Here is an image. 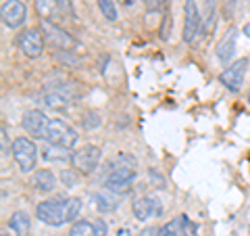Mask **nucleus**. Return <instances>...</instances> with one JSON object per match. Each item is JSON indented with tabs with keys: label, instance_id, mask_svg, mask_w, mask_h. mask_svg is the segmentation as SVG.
I'll return each instance as SVG.
<instances>
[{
	"label": "nucleus",
	"instance_id": "ddd939ff",
	"mask_svg": "<svg viewBox=\"0 0 250 236\" xmlns=\"http://www.w3.org/2000/svg\"><path fill=\"white\" fill-rule=\"evenodd\" d=\"M236 40H238V31L236 29H229L228 34L219 40L215 52H217V59L221 61L223 65L225 63H229L231 57H233V52H236Z\"/></svg>",
	"mask_w": 250,
	"mask_h": 236
},
{
	"label": "nucleus",
	"instance_id": "6e6552de",
	"mask_svg": "<svg viewBox=\"0 0 250 236\" xmlns=\"http://www.w3.org/2000/svg\"><path fill=\"white\" fill-rule=\"evenodd\" d=\"M40 27L44 31L46 40H48L54 48L59 50H69V48H75V40L73 36H69L65 29H61L59 25H52L48 19H40Z\"/></svg>",
	"mask_w": 250,
	"mask_h": 236
},
{
	"label": "nucleus",
	"instance_id": "2f4dec72",
	"mask_svg": "<svg viewBox=\"0 0 250 236\" xmlns=\"http://www.w3.org/2000/svg\"><path fill=\"white\" fill-rule=\"evenodd\" d=\"M248 105H250V90H248Z\"/></svg>",
	"mask_w": 250,
	"mask_h": 236
},
{
	"label": "nucleus",
	"instance_id": "9d476101",
	"mask_svg": "<svg viewBox=\"0 0 250 236\" xmlns=\"http://www.w3.org/2000/svg\"><path fill=\"white\" fill-rule=\"evenodd\" d=\"M48 123H50V119L44 115V111H40V109H29V111L23 115V128H25V132L34 138H44L46 140Z\"/></svg>",
	"mask_w": 250,
	"mask_h": 236
},
{
	"label": "nucleus",
	"instance_id": "4468645a",
	"mask_svg": "<svg viewBox=\"0 0 250 236\" xmlns=\"http://www.w3.org/2000/svg\"><path fill=\"white\" fill-rule=\"evenodd\" d=\"M31 186L40 192H52L57 188V176L50 169H38L31 178Z\"/></svg>",
	"mask_w": 250,
	"mask_h": 236
},
{
	"label": "nucleus",
	"instance_id": "423d86ee",
	"mask_svg": "<svg viewBox=\"0 0 250 236\" xmlns=\"http://www.w3.org/2000/svg\"><path fill=\"white\" fill-rule=\"evenodd\" d=\"M246 69H248V59L242 57L238 61H233L228 69H223V73L219 75L221 84L228 88L229 92H238L244 84V75H246Z\"/></svg>",
	"mask_w": 250,
	"mask_h": 236
},
{
	"label": "nucleus",
	"instance_id": "f257e3e1",
	"mask_svg": "<svg viewBox=\"0 0 250 236\" xmlns=\"http://www.w3.org/2000/svg\"><path fill=\"white\" fill-rule=\"evenodd\" d=\"M121 159H123V163L121 165H115L113 171L106 178V190L108 192H115V194L127 192L129 188H131V184H134V180H136V167H134V163L125 165V161H129V157H123L121 155Z\"/></svg>",
	"mask_w": 250,
	"mask_h": 236
},
{
	"label": "nucleus",
	"instance_id": "cd10ccee",
	"mask_svg": "<svg viewBox=\"0 0 250 236\" xmlns=\"http://www.w3.org/2000/svg\"><path fill=\"white\" fill-rule=\"evenodd\" d=\"M159 234V230H156V228H144L142 232H140L138 236H156Z\"/></svg>",
	"mask_w": 250,
	"mask_h": 236
},
{
	"label": "nucleus",
	"instance_id": "a878e982",
	"mask_svg": "<svg viewBox=\"0 0 250 236\" xmlns=\"http://www.w3.org/2000/svg\"><path fill=\"white\" fill-rule=\"evenodd\" d=\"M148 174H150V180H152V184L156 188H165V178H163L161 174H156V169H150Z\"/></svg>",
	"mask_w": 250,
	"mask_h": 236
},
{
	"label": "nucleus",
	"instance_id": "f3484780",
	"mask_svg": "<svg viewBox=\"0 0 250 236\" xmlns=\"http://www.w3.org/2000/svg\"><path fill=\"white\" fill-rule=\"evenodd\" d=\"M69 100H71V94H67L65 88L44 94V105L46 107H54V109H57V107H65V105H69Z\"/></svg>",
	"mask_w": 250,
	"mask_h": 236
},
{
	"label": "nucleus",
	"instance_id": "dca6fc26",
	"mask_svg": "<svg viewBox=\"0 0 250 236\" xmlns=\"http://www.w3.org/2000/svg\"><path fill=\"white\" fill-rule=\"evenodd\" d=\"M92 201H94V205H96V209L100 211V213H108V211L117 209V201L108 192H94Z\"/></svg>",
	"mask_w": 250,
	"mask_h": 236
},
{
	"label": "nucleus",
	"instance_id": "c756f323",
	"mask_svg": "<svg viewBox=\"0 0 250 236\" xmlns=\"http://www.w3.org/2000/svg\"><path fill=\"white\" fill-rule=\"evenodd\" d=\"M242 31H244V36H248V38H250V21L246 23V25H244V29H242Z\"/></svg>",
	"mask_w": 250,
	"mask_h": 236
},
{
	"label": "nucleus",
	"instance_id": "f03ea898",
	"mask_svg": "<svg viewBox=\"0 0 250 236\" xmlns=\"http://www.w3.org/2000/svg\"><path fill=\"white\" fill-rule=\"evenodd\" d=\"M11 153H13V159L17 161L19 169L23 174L36 169V163H38V148L36 144L31 142L29 138L21 136V138H15L13 140V146H11Z\"/></svg>",
	"mask_w": 250,
	"mask_h": 236
},
{
	"label": "nucleus",
	"instance_id": "20e7f679",
	"mask_svg": "<svg viewBox=\"0 0 250 236\" xmlns=\"http://www.w3.org/2000/svg\"><path fill=\"white\" fill-rule=\"evenodd\" d=\"M77 132L71 128L69 123H65L62 119H50L48 123V134H46V140L52 146H61V148H73L77 144Z\"/></svg>",
	"mask_w": 250,
	"mask_h": 236
},
{
	"label": "nucleus",
	"instance_id": "2eb2a0df",
	"mask_svg": "<svg viewBox=\"0 0 250 236\" xmlns=\"http://www.w3.org/2000/svg\"><path fill=\"white\" fill-rule=\"evenodd\" d=\"M29 226H31V222H29V215L25 213V211H15V213L11 215V219H9V228L17 236H27Z\"/></svg>",
	"mask_w": 250,
	"mask_h": 236
},
{
	"label": "nucleus",
	"instance_id": "a211bd4d",
	"mask_svg": "<svg viewBox=\"0 0 250 236\" xmlns=\"http://www.w3.org/2000/svg\"><path fill=\"white\" fill-rule=\"evenodd\" d=\"M34 2H36V9L42 19H50L54 11H57V2H54V0H34Z\"/></svg>",
	"mask_w": 250,
	"mask_h": 236
},
{
	"label": "nucleus",
	"instance_id": "412c9836",
	"mask_svg": "<svg viewBox=\"0 0 250 236\" xmlns=\"http://www.w3.org/2000/svg\"><path fill=\"white\" fill-rule=\"evenodd\" d=\"M98 6H100V11H103L104 15V19L108 21H117V6H115V0H98Z\"/></svg>",
	"mask_w": 250,
	"mask_h": 236
},
{
	"label": "nucleus",
	"instance_id": "7c9ffc66",
	"mask_svg": "<svg viewBox=\"0 0 250 236\" xmlns=\"http://www.w3.org/2000/svg\"><path fill=\"white\" fill-rule=\"evenodd\" d=\"M125 4H134V0H125Z\"/></svg>",
	"mask_w": 250,
	"mask_h": 236
},
{
	"label": "nucleus",
	"instance_id": "7ed1b4c3",
	"mask_svg": "<svg viewBox=\"0 0 250 236\" xmlns=\"http://www.w3.org/2000/svg\"><path fill=\"white\" fill-rule=\"evenodd\" d=\"M65 205H67V201L62 199V196L42 201L40 205L36 207V215H38L40 222L48 224L52 228H59L61 224L67 222V217H65Z\"/></svg>",
	"mask_w": 250,
	"mask_h": 236
},
{
	"label": "nucleus",
	"instance_id": "f8f14e48",
	"mask_svg": "<svg viewBox=\"0 0 250 236\" xmlns=\"http://www.w3.org/2000/svg\"><path fill=\"white\" fill-rule=\"evenodd\" d=\"M131 211H134V217L144 222L150 215H161L163 213V207H161V201H156L154 196H140V199L134 201L131 205Z\"/></svg>",
	"mask_w": 250,
	"mask_h": 236
},
{
	"label": "nucleus",
	"instance_id": "c85d7f7f",
	"mask_svg": "<svg viewBox=\"0 0 250 236\" xmlns=\"http://www.w3.org/2000/svg\"><path fill=\"white\" fill-rule=\"evenodd\" d=\"M146 2V6H148V11H152V9H156L159 6V0H144Z\"/></svg>",
	"mask_w": 250,
	"mask_h": 236
},
{
	"label": "nucleus",
	"instance_id": "aec40b11",
	"mask_svg": "<svg viewBox=\"0 0 250 236\" xmlns=\"http://www.w3.org/2000/svg\"><path fill=\"white\" fill-rule=\"evenodd\" d=\"M69 236H94V224L85 222V219H82V222H75L71 226V232H69Z\"/></svg>",
	"mask_w": 250,
	"mask_h": 236
},
{
	"label": "nucleus",
	"instance_id": "0eeeda50",
	"mask_svg": "<svg viewBox=\"0 0 250 236\" xmlns=\"http://www.w3.org/2000/svg\"><path fill=\"white\" fill-rule=\"evenodd\" d=\"M0 17H2V23L9 29H17L25 23L27 9L21 0H4L2 9H0Z\"/></svg>",
	"mask_w": 250,
	"mask_h": 236
},
{
	"label": "nucleus",
	"instance_id": "4be33fe9",
	"mask_svg": "<svg viewBox=\"0 0 250 236\" xmlns=\"http://www.w3.org/2000/svg\"><path fill=\"white\" fill-rule=\"evenodd\" d=\"M100 123H103V119H100V115L96 111L85 113V117H83V128L85 130H96Z\"/></svg>",
	"mask_w": 250,
	"mask_h": 236
},
{
	"label": "nucleus",
	"instance_id": "6ab92c4d",
	"mask_svg": "<svg viewBox=\"0 0 250 236\" xmlns=\"http://www.w3.org/2000/svg\"><path fill=\"white\" fill-rule=\"evenodd\" d=\"M80 211H82V201L80 199H67V205H65V217H67V222H73L75 224V219H77V215H80Z\"/></svg>",
	"mask_w": 250,
	"mask_h": 236
},
{
	"label": "nucleus",
	"instance_id": "393cba45",
	"mask_svg": "<svg viewBox=\"0 0 250 236\" xmlns=\"http://www.w3.org/2000/svg\"><path fill=\"white\" fill-rule=\"evenodd\" d=\"M169 27H171V17H169V11H167L165 19H163V27H161V38L163 40H169Z\"/></svg>",
	"mask_w": 250,
	"mask_h": 236
},
{
	"label": "nucleus",
	"instance_id": "bb28decb",
	"mask_svg": "<svg viewBox=\"0 0 250 236\" xmlns=\"http://www.w3.org/2000/svg\"><path fill=\"white\" fill-rule=\"evenodd\" d=\"M0 144H2V155H9V138H6V130H0Z\"/></svg>",
	"mask_w": 250,
	"mask_h": 236
},
{
	"label": "nucleus",
	"instance_id": "1a4fd4ad",
	"mask_svg": "<svg viewBox=\"0 0 250 236\" xmlns=\"http://www.w3.org/2000/svg\"><path fill=\"white\" fill-rule=\"evenodd\" d=\"M200 13H198V6L194 0H186V6H184V42L186 44H192L196 40L198 31H200Z\"/></svg>",
	"mask_w": 250,
	"mask_h": 236
},
{
	"label": "nucleus",
	"instance_id": "9b49d317",
	"mask_svg": "<svg viewBox=\"0 0 250 236\" xmlns=\"http://www.w3.org/2000/svg\"><path fill=\"white\" fill-rule=\"evenodd\" d=\"M17 44L21 52L29 59H38L44 50V38L38 29H25L17 36Z\"/></svg>",
	"mask_w": 250,
	"mask_h": 236
},
{
	"label": "nucleus",
	"instance_id": "b1692460",
	"mask_svg": "<svg viewBox=\"0 0 250 236\" xmlns=\"http://www.w3.org/2000/svg\"><path fill=\"white\" fill-rule=\"evenodd\" d=\"M94 236H106V224L104 219H94Z\"/></svg>",
	"mask_w": 250,
	"mask_h": 236
},
{
	"label": "nucleus",
	"instance_id": "39448f33",
	"mask_svg": "<svg viewBox=\"0 0 250 236\" xmlns=\"http://www.w3.org/2000/svg\"><path fill=\"white\" fill-rule=\"evenodd\" d=\"M100 157H103L100 148L88 144V146H82V148H77L75 153H71L69 159H71V165L75 167V171H80V174L88 176V174H92V171L98 167Z\"/></svg>",
	"mask_w": 250,
	"mask_h": 236
},
{
	"label": "nucleus",
	"instance_id": "5701e85b",
	"mask_svg": "<svg viewBox=\"0 0 250 236\" xmlns=\"http://www.w3.org/2000/svg\"><path fill=\"white\" fill-rule=\"evenodd\" d=\"M61 182L69 186V188H73L77 184V176H75V169H62L61 171Z\"/></svg>",
	"mask_w": 250,
	"mask_h": 236
}]
</instances>
